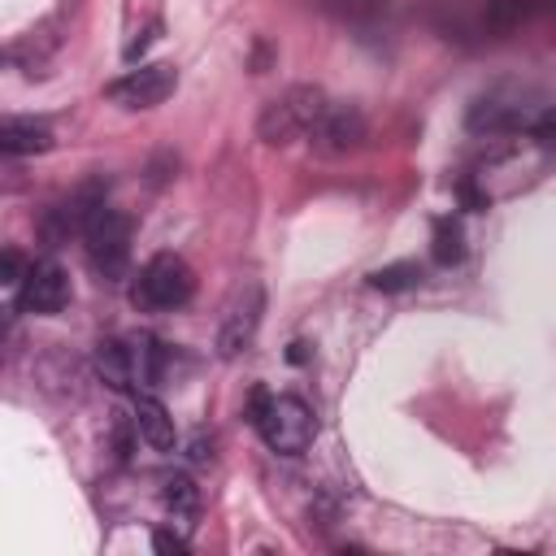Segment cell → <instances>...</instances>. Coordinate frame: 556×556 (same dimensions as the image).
<instances>
[{"instance_id":"cell-1","label":"cell","mask_w":556,"mask_h":556,"mask_svg":"<svg viewBox=\"0 0 556 556\" xmlns=\"http://www.w3.org/2000/svg\"><path fill=\"white\" fill-rule=\"evenodd\" d=\"M252 426L256 434L265 439L269 452L278 456H295L313 443L317 434V421H313V408L295 395H256L252 404Z\"/></svg>"},{"instance_id":"cell-2","label":"cell","mask_w":556,"mask_h":556,"mask_svg":"<svg viewBox=\"0 0 556 556\" xmlns=\"http://www.w3.org/2000/svg\"><path fill=\"white\" fill-rule=\"evenodd\" d=\"M191 295H195V274L174 252H156L152 261H143V269L130 282V304L143 313H174Z\"/></svg>"},{"instance_id":"cell-3","label":"cell","mask_w":556,"mask_h":556,"mask_svg":"<svg viewBox=\"0 0 556 556\" xmlns=\"http://www.w3.org/2000/svg\"><path fill=\"white\" fill-rule=\"evenodd\" d=\"M130 235H135L130 213H122V208H113V204H100L96 217L87 222V230H83L87 261H91V269H96L104 282L126 278V265H130Z\"/></svg>"},{"instance_id":"cell-4","label":"cell","mask_w":556,"mask_h":556,"mask_svg":"<svg viewBox=\"0 0 556 556\" xmlns=\"http://www.w3.org/2000/svg\"><path fill=\"white\" fill-rule=\"evenodd\" d=\"M321 113H326V96H321V87L295 83V87H287L278 100H269V104H265V113H261L256 130H261V139H265V143L282 148V143L300 139V135H308V130L317 126V117H321Z\"/></svg>"},{"instance_id":"cell-5","label":"cell","mask_w":556,"mask_h":556,"mask_svg":"<svg viewBox=\"0 0 556 556\" xmlns=\"http://www.w3.org/2000/svg\"><path fill=\"white\" fill-rule=\"evenodd\" d=\"M174 87H178V70L169 61H156V65H139V70L113 78L104 87V96L122 109H156L174 96Z\"/></svg>"},{"instance_id":"cell-6","label":"cell","mask_w":556,"mask_h":556,"mask_svg":"<svg viewBox=\"0 0 556 556\" xmlns=\"http://www.w3.org/2000/svg\"><path fill=\"white\" fill-rule=\"evenodd\" d=\"M17 304L35 317H52L70 304V274L56 261H35L17 282Z\"/></svg>"},{"instance_id":"cell-7","label":"cell","mask_w":556,"mask_h":556,"mask_svg":"<svg viewBox=\"0 0 556 556\" xmlns=\"http://www.w3.org/2000/svg\"><path fill=\"white\" fill-rule=\"evenodd\" d=\"M308 139H313V148H317L321 156H343V152L361 148V139H365V117H361L356 104H326V113L317 117V126L308 130Z\"/></svg>"},{"instance_id":"cell-8","label":"cell","mask_w":556,"mask_h":556,"mask_svg":"<svg viewBox=\"0 0 556 556\" xmlns=\"http://www.w3.org/2000/svg\"><path fill=\"white\" fill-rule=\"evenodd\" d=\"M100 204H104L100 182L78 187L74 195H65L61 204H52V208H48V217H43V235H48V239H70V235H83V230H87V222L96 217V208H100Z\"/></svg>"},{"instance_id":"cell-9","label":"cell","mask_w":556,"mask_h":556,"mask_svg":"<svg viewBox=\"0 0 556 556\" xmlns=\"http://www.w3.org/2000/svg\"><path fill=\"white\" fill-rule=\"evenodd\" d=\"M530 117H534V113H526V109H521V104H513V100L482 96V100H473V109H469L465 126H469L473 135H513V130H526V126H530Z\"/></svg>"},{"instance_id":"cell-10","label":"cell","mask_w":556,"mask_h":556,"mask_svg":"<svg viewBox=\"0 0 556 556\" xmlns=\"http://www.w3.org/2000/svg\"><path fill=\"white\" fill-rule=\"evenodd\" d=\"M256 321H261V287L252 282V287H248V295H239V300L230 304V317L222 321V334H217L222 356H239V352L252 343Z\"/></svg>"},{"instance_id":"cell-11","label":"cell","mask_w":556,"mask_h":556,"mask_svg":"<svg viewBox=\"0 0 556 556\" xmlns=\"http://www.w3.org/2000/svg\"><path fill=\"white\" fill-rule=\"evenodd\" d=\"M96 374L113 387V391H130L139 382V365H135V348L122 339H104L96 348Z\"/></svg>"},{"instance_id":"cell-12","label":"cell","mask_w":556,"mask_h":556,"mask_svg":"<svg viewBox=\"0 0 556 556\" xmlns=\"http://www.w3.org/2000/svg\"><path fill=\"white\" fill-rule=\"evenodd\" d=\"M52 148V130L35 117H4L0 122V152L9 156H35Z\"/></svg>"},{"instance_id":"cell-13","label":"cell","mask_w":556,"mask_h":556,"mask_svg":"<svg viewBox=\"0 0 556 556\" xmlns=\"http://www.w3.org/2000/svg\"><path fill=\"white\" fill-rule=\"evenodd\" d=\"M135 430H139V439L143 443H152L156 452H169L174 447V417L165 413V404L156 400V395H135Z\"/></svg>"},{"instance_id":"cell-14","label":"cell","mask_w":556,"mask_h":556,"mask_svg":"<svg viewBox=\"0 0 556 556\" xmlns=\"http://www.w3.org/2000/svg\"><path fill=\"white\" fill-rule=\"evenodd\" d=\"M430 256L434 265H456L465 256V230L456 217H439L434 230H430Z\"/></svg>"},{"instance_id":"cell-15","label":"cell","mask_w":556,"mask_h":556,"mask_svg":"<svg viewBox=\"0 0 556 556\" xmlns=\"http://www.w3.org/2000/svg\"><path fill=\"white\" fill-rule=\"evenodd\" d=\"M161 500H165V508H169L174 517H191V513L200 508V491H195V482H191L187 473H174V478H165V491H161Z\"/></svg>"},{"instance_id":"cell-16","label":"cell","mask_w":556,"mask_h":556,"mask_svg":"<svg viewBox=\"0 0 556 556\" xmlns=\"http://www.w3.org/2000/svg\"><path fill=\"white\" fill-rule=\"evenodd\" d=\"M417 282H421V265H413V261H395V265H382L369 274V287H378V291H408Z\"/></svg>"},{"instance_id":"cell-17","label":"cell","mask_w":556,"mask_h":556,"mask_svg":"<svg viewBox=\"0 0 556 556\" xmlns=\"http://www.w3.org/2000/svg\"><path fill=\"white\" fill-rule=\"evenodd\" d=\"M530 17V0H486V26L491 30H517Z\"/></svg>"},{"instance_id":"cell-18","label":"cell","mask_w":556,"mask_h":556,"mask_svg":"<svg viewBox=\"0 0 556 556\" xmlns=\"http://www.w3.org/2000/svg\"><path fill=\"white\" fill-rule=\"evenodd\" d=\"M526 130H530V139H539L543 148H556V109H539Z\"/></svg>"},{"instance_id":"cell-19","label":"cell","mask_w":556,"mask_h":556,"mask_svg":"<svg viewBox=\"0 0 556 556\" xmlns=\"http://www.w3.org/2000/svg\"><path fill=\"white\" fill-rule=\"evenodd\" d=\"M152 547H156V552H174V556H182V552H187V539H182V534H169V530H156V534H152Z\"/></svg>"},{"instance_id":"cell-20","label":"cell","mask_w":556,"mask_h":556,"mask_svg":"<svg viewBox=\"0 0 556 556\" xmlns=\"http://www.w3.org/2000/svg\"><path fill=\"white\" fill-rule=\"evenodd\" d=\"M26 274H22V261H17V252H4V282L13 287V282H22Z\"/></svg>"}]
</instances>
